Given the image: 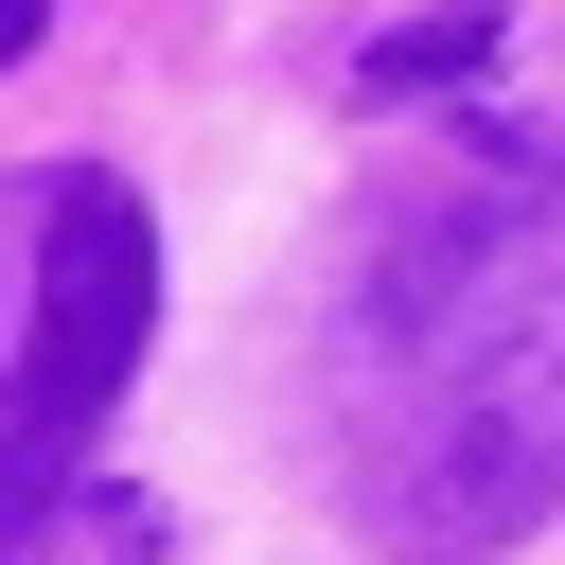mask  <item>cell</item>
Masks as SVG:
<instances>
[{"instance_id":"cell-4","label":"cell","mask_w":565,"mask_h":565,"mask_svg":"<svg viewBox=\"0 0 565 565\" xmlns=\"http://www.w3.org/2000/svg\"><path fill=\"white\" fill-rule=\"evenodd\" d=\"M35 35H53V0H0V71H18V53H35Z\"/></svg>"},{"instance_id":"cell-1","label":"cell","mask_w":565,"mask_h":565,"mask_svg":"<svg viewBox=\"0 0 565 565\" xmlns=\"http://www.w3.org/2000/svg\"><path fill=\"white\" fill-rule=\"evenodd\" d=\"M335 494L388 565H494L565 512V247L441 212L353 282Z\"/></svg>"},{"instance_id":"cell-3","label":"cell","mask_w":565,"mask_h":565,"mask_svg":"<svg viewBox=\"0 0 565 565\" xmlns=\"http://www.w3.org/2000/svg\"><path fill=\"white\" fill-rule=\"evenodd\" d=\"M494 35H512L494 0H441V18H388V35L353 53V106H424V88H477V71H494Z\"/></svg>"},{"instance_id":"cell-2","label":"cell","mask_w":565,"mask_h":565,"mask_svg":"<svg viewBox=\"0 0 565 565\" xmlns=\"http://www.w3.org/2000/svg\"><path fill=\"white\" fill-rule=\"evenodd\" d=\"M141 335H159V230H141V194H124L106 159H71V177L35 194V335H18V371H0V547L53 512V477H71L88 424L124 406Z\"/></svg>"}]
</instances>
